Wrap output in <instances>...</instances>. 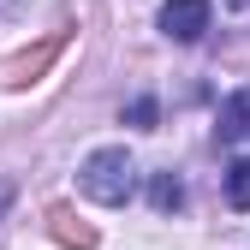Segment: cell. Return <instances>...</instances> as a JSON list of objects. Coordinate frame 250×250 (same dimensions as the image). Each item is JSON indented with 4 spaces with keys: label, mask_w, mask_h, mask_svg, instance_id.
I'll return each instance as SVG.
<instances>
[{
    "label": "cell",
    "mask_w": 250,
    "mask_h": 250,
    "mask_svg": "<svg viewBox=\"0 0 250 250\" xmlns=\"http://www.w3.org/2000/svg\"><path fill=\"white\" fill-rule=\"evenodd\" d=\"M78 191H83L89 203L119 208L125 197L137 191V167H131V155H125V149H96V155L78 167Z\"/></svg>",
    "instance_id": "1"
},
{
    "label": "cell",
    "mask_w": 250,
    "mask_h": 250,
    "mask_svg": "<svg viewBox=\"0 0 250 250\" xmlns=\"http://www.w3.org/2000/svg\"><path fill=\"white\" fill-rule=\"evenodd\" d=\"M208 18H214L208 0H167V6H161V36H173V42H203Z\"/></svg>",
    "instance_id": "2"
},
{
    "label": "cell",
    "mask_w": 250,
    "mask_h": 250,
    "mask_svg": "<svg viewBox=\"0 0 250 250\" xmlns=\"http://www.w3.org/2000/svg\"><path fill=\"white\" fill-rule=\"evenodd\" d=\"M214 137H221V143H244V137H250V96H227Z\"/></svg>",
    "instance_id": "3"
},
{
    "label": "cell",
    "mask_w": 250,
    "mask_h": 250,
    "mask_svg": "<svg viewBox=\"0 0 250 250\" xmlns=\"http://www.w3.org/2000/svg\"><path fill=\"white\" fill-rule=\"evenodd\" d=\"M149 203H155V208H161V214H167V208H179V203H185V185H179L173 173H161V179H155V185H149Z\"/></svg>",
    "instance_id": "4"
},
{
    "label": "cell",
    "mask_w": 250,
    "mask_h": 250,
    "mask_svg": "<svg viewBox=\"0 0 250 250\" xmlns=\"http://www.w3.org/2000/svg\"><path fill=\"white\" fill-rule=\"evenodd\" d=\"M227 203H232V208H250V161L227 167Z\"/></svg>",
    "instance_id": "5"
},
{
    "label": "cell",
    "mask_w": 250,
    "mask_h": 250,
    "mask_svg": "<svg viewBox=\"0 0 250 250\" xmlns=\"http://www.w3.org/2000/svg\"><path fill=\"white\" fill-rule=\"evenodd\" d=\"M54 232L66 238V244H78V250H89V244H96V232H89V227H72V214H54Z\"/></svg>",
    "instance_id": "6"
},
{
    "label": "cell",
    "mask_w": 250,
    "mask_h": 250,
    "mask_svg": "<svg viewBox=\"0 0 250 250\" xmlns=\"http://www.w3.org/2000/svg\"><path fill=\"white\" fill-rule=\"evenodd\" d=\"M125 125H137V131H149V125H155V102H149V96H137L131 107H125Z\"/></svg>",
    "instance_id": "7"
},
{
    "label": "cell",
    "mask_w": 250,
    "mask_h": 250,
    "mask_svg": "<svg viewBox=\"0 0 250 250\" xmlns=\"http://www.w3.org/2000/svg\"><path fill=\"white\" fill-rule=\"evenodd\" d=\"M42 0H0V18H30Z\"/></svg>",
    "instance_id": "8"
},
{
    "label": "cell",
    "mask_w": 250,
    "mask_h": 250,
    "mask_svg": "<svg viewBox=\"0 0 250 250\" xmlns=\"http://www.w3.org/2000/svg\"><path fill=\"white\" fill-rule=\"evenodd\" d=\"M6 203H12V185H0V214H6Z\"/></svg>",
    "instance_id": "9"
}]
</instances>
